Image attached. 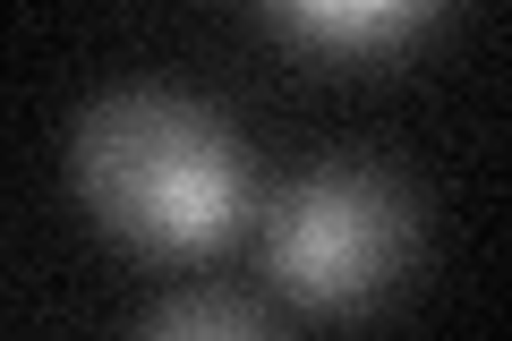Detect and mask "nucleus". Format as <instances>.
Masks as SVG:
<instances>
[{"label": "nucleus", "instance_id": "nucleus-1", "mask_svg": "<svg viewBox=\"0 0 512 341\" xmlns=\"http://www.w3.org/2000/svg\"><path fill=\"white\" fill-rule=\"evenodd\" d=\"M77 197L111 239L146 256H197L248 222L256 162L214 103L180 86H111L69 137Z\"/></svg>", "mask_w": 512, "mask_h": 341}, {"label": "nucleus", "instance_id": "nucleus-2", "mask_svg": "<svg viewBox=\"0 0 512 341\" xmlns=\"http://www.w3.org/2000/svg\"><path fill=\"white\" fill-rule=\"evenodd\" d=\"M419 248V205L376 162H308L265 205V273L299 307H367L402 282Z\"/></svg>", "mask_w": 512, "mask_h": 341}, {"label": "nucleus", "instance_id": "nucleus-3", "mask_svg": "<svg viewBox=\"0 0 512 341\" xmlns=\"http://www.w3.org/2000/svg\"><path fill=\"white\" fill-rule=\"evenodd\" d=\"M265 18L325 60H384L436 26V0H282Z\"/></svg>", "mask_w": 512, "mask_h": 341}, {"label": "nucleus", "instance_id": "nucleus-4", "mask_svg": "<svg viewBox=\"0 0 512 341\" xmlns=\"http://www.w3.org/2000/svg\"><path fill=\"white\" fill-rule=\"evenodd\" d=\"M137 341H274V333H265L256 307L222 299V290H188V299H171Z\"/></svg>", "mask_w": 512, "mask_h": 341}]
</instances>
